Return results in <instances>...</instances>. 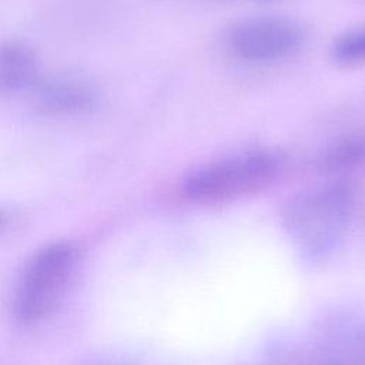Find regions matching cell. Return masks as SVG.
Returning <instances> with one entry per match:
<instances>
[{
	"instance_id": "4",
	"label": "cell",
	"mask_w": 365,
	"mask_h": 365,
	"mask_svg": "<svg viewBox=\"0 0 365 365\" xmlns=\"http://www.w3.org/2000/svg\"><path fill=\"white\" fill-rule=\"evenodd\" d=\"M304 43L298 23L284 17H254L235 23L227 34L228 50L248 63H272L297 53Z\"/></svg>"
},
{
	"instance_id": "2",
	"label": "cell",
	"mask_w": 365,
	"mask_h": 365,
	"mask_svg": "<svg viewBox=\"0 0 365 365\" xmlns=\"http://www.w3.org/2000/svg\"><path fill=\"white\" fill-rule=\"evenodd\" d=\"M281 160L271 151H252L222 158L190 171L182 194L197 202H221L267 187L278 174Z\"/></svg>"
},
{
	"instance_id": "6",
	"label": "cell",
	"mask_w": 365,
	"mask_h": 365,
	"mask_svg": "<svg viewBox=\"0 0 365 365\" xmlns=\"http://www.w3.org/2000/svg\"><path fill=\"white\" fill-rule=\"evenodd\" d=\"M37 63L33 51L20 41L0 44V94H11L33 86Z\"/></svg>"
},
{
	"instance_id": "7",
	"label": "cell",
	"mask_w": 365,
	"mask_h": 365,
	"mask_svg": "<svg viewBox=\"0 0 365 365\" xmlns=\"http://www.w3.org/2000/svg\"><path fill=\"white\" fill-rule=\"evenodd\" d=\"M93 101L90 90L71 80H57L38 88L37 104L41 111L53 114H70L86 110Z\"/></svg>"
},
{
	"instance_id": "3",
	"label": "cell",
	"mask_w": 365,
	"mask_h": 365,
	"mask_svg": "<svg viewBox=\"0 0 365 365\" xmlns=\"http://www.w3.org/2000/svg\"><path fill=\"white\" fill-rule=\"evenodd\" d=\"M77 250L54 242L40 250L23 271L13 301V317L21 325L41 321L56 305L74 269Z\"/></svg>"
},
{
	"instance_id": "5",
	"label": "cell",
	"mask_w": 365,
	"mask_h": 365,
	"mask_svg": "<svg viewBox=\"0 0 365 365\" xmlns=\"http://www.w3.org/2000/svg\"><path fill=\"white\" fill-rule=\"evenodd\" d=\"M317 345L332 362H365V328L354 321L342 319L322 328Z\"/></svg>"
},
{
	"instance_id": "9",
	"label": "cell",
	"mask_w": 365,
	"mask_h": 365,
	"mask_svg": "<svg viewBox=\"0 0 365 365\" xmlns=\"http://www.w3.org/2000/svg\"><path fill=\"white\" fill-rule=\"evenodd\" d=\"M331 58L339 66L365 64V26L341 34L331 46Z\"/></svg>"
},
{
	"instance_id": "10",
	"label": "cell",
	"mask_w": 365,
	"mask_h": 365,
	"mask_svg": "<svg viewBox=\"0 0 365 365\" xmlns=\"http://www.w3.org/2000/svg\"><path fill=\"white\" fill-rule=\"evenodd\" d=\"M6 222H7V217L3 212H0V228H3L6 225Z\"/></svg>"
},
{
	"instance_id": "8",
	"label": "cell",
	"mask_w": 365,
	"mask_h": 365,
	"mask_svg": "<svg viewBox=\"0 0 365 365\" xmlns=\"http://www.w3.org/2000/svg\"><path fill=\"white\" fill-rule=\"evenodd\" d=\"M365 160V141L362 138H346L329 150L321 157L319 164L327 171H344L351 170Z\"/></svg>"
},
{
	"instance_id": "1",
	"label": "cell",
	"mask_w": 365,
	"mask_h": 365,
	"mask_svg": "<svg viewBox=\"0 0 365 365\" xmlns=\"http://www.w3.org/2000/svg\"><path fill=\"white\" fill-rule=\"evenodd\" d=\"M354 192L344 182L328 184L294 198L285 225L301 251L318 258L334 248L351 215Z\"/></svg>"
}]
</instances>
